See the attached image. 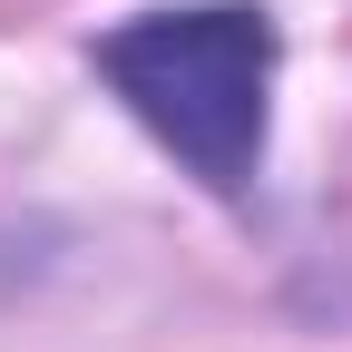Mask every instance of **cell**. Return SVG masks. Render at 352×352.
<instances>
[{
	"label": "cell",
	"mask_w": 352,
	"mask_h": 352,
	"mask_svg": "<svg viewBox=\"0 0 352 352\" xmlns=\"http://www.w3.org/2000/svg\"><path fill=\"white\" fill-rule=\"evenodd\" d=\"M98 78L118 88L157 147L186 157L215 196H245L264 157V98H274V20L245 0L206 10H138L98 39Z\"/></svg>",
	"instance_id": "1"
}]
</instances>
